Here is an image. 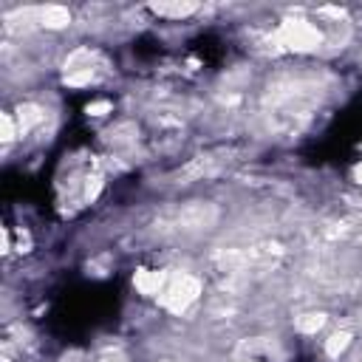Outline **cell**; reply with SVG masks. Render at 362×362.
<instances>
[{
	"label": "cell",
	"mask_w": 362,
	"mask_h": 362,
	"mask_svg": "<svg viewBox=\"0 0 362 362\" xmlns=\"http://www.w3.org/2000/svg\"><path fill=\"white\" fill-rule=\"evenodd\" d=\"M215 218H218V212L212 204L192 201V204H181L175 209H167L156 221V229L164 235H195V232L209 229L215 223Z\"/></svg>",
	"instance_id": "cell-1"
},
{
	"label": "cell",
	"mask_w": 362,
	"mask_h": 362,
	"mask_svg": "<svg viewBox=\"0 0 362 362\" xmlns=\"http://www.w3.org/2000/svg\"><path fill=\"white\" fill-rule=\"evenodd\" d=\"M198 294H201L198 277H192L187 272H175V274H167L164 277V286L158 291V300H161V305L167 311L181 314V311H187L198 300Z\"/></svg>",
	"instance_id": "cell-2"
},
{
	"label": "cell",
	"mask_w": 362,
	"mask_h": 362,
	"mask_svg": "<svg viewBox=\"0 0 362 362\" xmlns=\"http://www.w3.org/2000/svg\"><path fill=\"white\" fill-rule=\"evenodd\" d=\"M277 42H280L283 48H288V51L303 54V51H314V48H320L322 34H320V28H317L314 23L300 20V17H291V20H286V23L280 25V31H277Z\"/></svg>",
	"instance_id": "cell-3"
},
{
	"label": "cell",
	"mask_w": 362,
	"mask_h": 362,
	"mask_svg": "<svg viewBox=\"0 0 362 362\" xmlns=\"http://www.w3.org/2000/svg\"><path fill=\"white\" fill-rule=\"evenodd\" d=\"M102 74H105V59L90 48H82V51L71 54L68 62H65V82H71V85L99 82Z\"/></svg>",
	"instance_id": "cell-4"
},
{
	"label": "cell",
	"mask_w": 362,
	"mask_h": 362,
	"mask_svg": "<svg viewBox=\"0 0 362 362\" xmlns=\"http://www.w3.org/2000/svg\"><path fill=\"white\" fill-rule=\"evenodd\" d=\"M37 20L45 28H62L71 23V11L65 6H42V8H37Z\"/></svg>",
	"instance_id": "cell-5"
},
{
	"label": "cell",
	"mask_w": 362,
	"mask_h": 362,
	"mask_svg": "<svg viewBox=\"0 0 362 362\" xmlns=\"http://www.w3.org/2000/svg\"><path fill=\"white\" fill-rule=\"evenodd\" d=\"M164 277H167V272H150V269H144V272L136 274V286H139L144 294H156V297H158V291H161V286H164Z\"/></svg>",
	"instance_id": "cell-6"
},
{
	"label": "cell",
	"mask_w": 362,
	"mask_h": 362,
	"mask_svg": "<svg viewBox=\"0 0 362 362\" xmlns=\"http://www.w3.org/2000/svg\"><path fill=\"white\" fill-rule=\"evenodd\" d=\"M158 17H187V14H192V11H198V3H153L150 6Z\"/></svg>",
	"instance_id": "cell-7"
},
{
	"label": "cell",
	"mask_w": 362,
	"mask_h": 362,
	"mask_svg": "<svg viewBox=\"0 0 362 362\" xmlns=\"http://www.w3.org/2000/svg\"><path fill=\"white\" fill-rule=\"evenodd\" d=\"M40 122H42V107H37V105H20V110H17L20 133L31 130V127H34V124H40Z\"/></svg>",
	"instance_id": "cell-8"
},
{
	"label": "cell",
	"mask_w": 362,
	"mask_h": 362,
	"mask_svg": "<svg viewBox=\"0 0 362 362\" xmlns=\"http://www.w3.org/2000/svg\"><path fill=\"white\" fill-rule=\"evenodd\" d=\"M348 339H351L348 331H334V334L328 337V342H325V354H328V356H339V354L345 351Z\"/></svg>",
	"instance_id": "cell-9"
},
{
	"label": "cell",
	"mask_w": 362,
	"mask_h": 362,
	"mask_svg": "<svg viewBox=\"0 0 362 362\" xmlns=\"http://www.w3.org/2000/svg\"><path fill=\"white\" fill-rule=\"evenodd\" d=\"M322 322H325L322 314H300L297 317V328L305 331V334H314L317 328H322Z\"/></svg>",
	"instance_id": "cell-10"
},
{
	"label": "cell",
	"mask_w": 362,
	"mask_h": 362,
	"mask_svg": "<svg viewBox=\"0 0 362 362\" xmlns=\"http://www.w3.org/2000/svg\"><path fill=\"white\" fill-rule=\"evenodd\" d=\"M0 122H3V141L8 144V141L14 139V124H11V116H8V113H3V119H0Z\"/></svg>",
	"instance_id": "cell-11"
},
{
	"label": "cell",
	"mask_w": 362,
	"mask_h": 362,
	"mask_svg": "<svg viewBox=\"0 0 362 362\" xmlns=\"http://www.w3.org/2000/svg\"><path fill=\"white\" fill-rule=\"evenodd\" d=\"M96 362H124V356H122L119 351H102V354L96 356Z\"/></svg>",
	"instance_id": "cell-12"
},
{
	"label": "cell",
	"mask_w": 362,
	"mask_h": 362,
	"mask_svg": "<svg viewBox=\"0 0 362 362\" xmlns=\"http://www.w3.org/2000/svg\"><path fill=\"white\" fill-rule=\"evenodd\" d=\"M354 178H356V181H359V184H362V161H359V164H356V167H354Z\"/></svg>",
	"instance_id": "cell-13"
}]
</instances>
